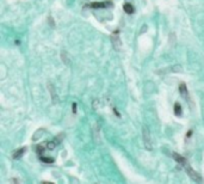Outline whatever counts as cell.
Here are the masks:
<instances>
[{"instance_id":"obj_13","label":"cell","mask_w":204,"mask_h":184,"mask_svg":"<svg viewBox=\"0 0 204 184\" xmlns=\"http://www.w3.org/2000/svg\"><path fill=\"white\" fill-rule=\"evenodd\" d=\"M42 134H43V129H39V130H37V132H36V134L34 135V138H32V139H34V141H36V140H37V138L39 139V138L42 136Z\"/></svg>"},{"instance_id":"obj_15","label":"cell","mask_w":204,"mask_h":184,"mask_svg":"<svg viewBox=\"0 0 204 184\" xmlns=\"http://www.w3.org/2000/svg\"><path fill=\"white\" fill-rule=\"evenodd\" d=\"M45 147H47V146H45ZM45 147H44L43 145H39V146L37 147V153H38L39 155H41V154H42L43 152H44V148H45Z\"/></svg>"},{"instance_id":"obj_4","label":"cell","mask_w":204,"mask_h":184,"mask_svg":"<svg viewBox=\"0 0 204 184\" xmlns=\"http://www.w3.org/2000/svg\"><path fill=\"white\" fill-rule=\"evenodd\" d=\"M90 6L92 8H107L112 6V2L111 1H96V2H92Z\"/></svg>"},{"instance_id":"obj_12","label":"cell","mask_w":204,"mask_h":184,"mask_svg":"<svg viewBox=\"0 0 204 184\" xmlns=\"http://www.w3.org/2000/svg\"><path fill=\"white\" fill-rule=\"evenodd\" d=\"M56 145H57V144H56L55 141H50V142L47 144V148H48V150H54V148L56 147Z\"/></svg>"},{"instance_id":"obj_5","label":"cell","mask_w":204,"mask_h":184,"mask_svg":"<svg viewBox=\"0 0 204 184\" xmlns=\"http://www.w3.org/2000/svg\"><path fill=\"white\" fill-rule=\"evenodd\" d=\"M173 158H174V160H175L178 164H180V165H183V166L186 165V159H185L183 155H180V154L178 153H173Z\"/></svg>"},{"instance_id":"obj_1","label":"cell","mask_w":204,"mask_h":184,"mask_svg":"<svg viewBox=\"0 0 204 184\" xmlns=\"http://www.w3.org/2000/svg\"><path fill=\"white\" fill-rule=\"evenodd\" d=\"M142 140H143V146L146 147V150L152 151L153 150V141H152V138H150V133H149V130L146 125L142 128Z\"/></svg>"},{"instance_id":"obj_7","label":"cell","mask_w":204,"mask_h":184,"mask_svg":"<svg viewBox=\"0 0 204 184\" xmlns=\"http://www.w3.org/2000/svg\"><path fill=\"white\" fill-rule=\"evenodd\" d=\"M123 10H124V12L128 13V14H131V13H134V11H135V10H134V6H133L131 4H128V2L123 5Z\"/></svg>"},{"instance_id":"obj_18","label":"cell","mask_w":204,"mask_h":184,"mask_svg":"<svg viewBox=\"0 0 204 184\" xmlns=\"http://www.w3.org/2000/svg\"><path fill=\"white\" fill-rule=\"evenodd\" d=\"M10 182H11V183H20V181H19V179H17V178H12Z\"/></svg>"},{"instance_id":"obj_3","label":"cell","mask_w":204,"mask_h":184,"mask_svg":"<svg viewBox=\"0 0 204 184\" xmlns=\"http://www.w3.org/2000/svg\"><path fill=\"white\" fill-rule=\"evenodd\" d=\"M111 43H112V46H113V48L115 49H119L121 48V46H122V42H121V40H119V36H118V31H116V32H113L112 35H111Z\"/></svg>"},{"instance_id":"obj_17","label":"cell","mask_w":204,"mask_h":184,"mask_svg":"<svg viewBox=\"0 0 204 184\" xmlns=\"http://www.w3.org/2000/svg\"><path fill=\"white\" fill-rule=\"evenodd\" d=\"M48 21H49V23H50V27L54 28V27H55V23H54V21H53V17H48Z\"/></svg>"},{"instance_id":"obj_14","label":"cell","mask_w":204,"mask_h":184,"mask_svg":"<svg viewBox=\"0 0 204 184\" xmlns=\"http://www.w3.org/2000/svg\"><path fill=\"white\" fill-rule=\"evenodd\" d=\"M63 138H65V135H63V134H60L59 136H56V138L54 139V141H55L56 144H60V142H61V140H62Z\"/></svg>"},{"instance_id":"obj_19","label":"cell","mask_w":204,"mask_h":184,"mask_svg":"<svg viewBox=\"0 0 204 184\" xmlns=\"http://www.w3.org/2000/svg\"><path fill=\"white\" fill-rule=\"evenodd\" d=\"M73 114H76V103H73Z\"/></svg>"},{"instance_id":"obj_8","label":"cell","mask_w":204,"mask_h":184,"mask_svg":"<svg viewBox=\"0 0 204 184\" xmlns=\"http://www.w3.org/2000/svg\"><path fill=\"white\" fill-rule=\"evenodd\" d=\"M24 152H25V148H24V147H23V148H19V150H16L12 157H13V159H18V158H20V157L24 154Z\"/></svg>"},{"instance_id":"obj_2","label":"cell","mask_w":204,"mask_h":184,"mask_svg":"<svg viewBox=\"0 0 204 184\" xmlns=\"http://www.w3.org/2000/svg\"><path fill=\"white\" fill-rule=\"evenodd\" d=\"M185 171H186V173L189 175V177H190L193 182H196V183H201V182H202V177H201L191 166L185 165Z\"/></svg>"},{"instance_id":"obj_11","label":"cell","mask_w":204,"mask_h":184,"mask_svg":"<svg viewBox=\"0 0 204 184\" xmlns=\"http://www.w3.org/2000/svg\"><path fill=\"white\" fill-rule=\"evenodd\" d=\"M41 160H42L43 163H45V164H53V163H54V159H53V158H45V157H42V155H41Z\"/></svg>"},{"instance_id":"obj_9","label":"cell","mask_w":204,"mask_h":184,"mask_svg":"<svg viewBox=\"0 0 204 184\" xmlns=\"http://www.w3.org/2000/svg\"><path fill=\"white\" fill-rule=\"evenodd\" d=\"M179 91H180V93H181L185 98H187V89H186V85H185L184 83H181V84L179 85Z\"/></svg>"},{"instance_id":"obj_10","label":"cell","mask_w":204,"mask_h":184,"mask_svg":"<svg viewBox=\"0 0 204 184\" xmlns=\"http://www.w3.org/2000/svg\"><path fill=\"white\" fill-rule=\"evenodd\" d=\"M181 113H183V110H181L180 104H179V103H175V104H174V114H175V116H181Z\"/></svg>"},{"instance_id":"obj_16","label":"cell","mask_w":204,"mask_h":184,"mask_svg":"<svg viewBox=\"0 0 204 184\" xmlns=\"http://www.w3.org/2000/svg\"><path fill=\"white\" fill-rule=\"evenodd\" d=\"M66 55H67V54H66L65 52H62V55H61V56H62V60H63V62L67 65V63H68V58L66 59Z\"/></svg>"},{"instance_id":"obj_6","label":"cell","mask_w":204,"mask_h":184,"mask_svg":"<svg viewBox=\"0 0 204 184\" xmlns=\"http://www.w3.org/2000/svg\"><path fill=\"white\" fill-rule=\"evenodd\" d=\"M48 90L50 91V96H51V98H53V102H54V104H56V102L59 100L57 98H56V93H55V89H54V86L49 83L48 84Z\"/></svg>"}]
</instances>
